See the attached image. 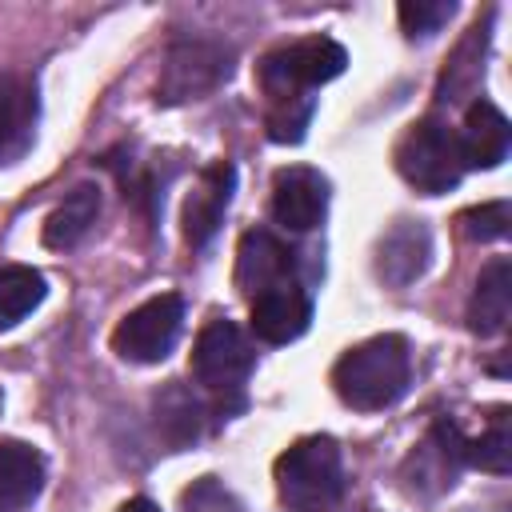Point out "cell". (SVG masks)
Returning a JSON list of instances; mask_svg holds the SVG:
<instances>
[{
  "label": "cell",
  "instance_id": "obj_1",
  "mask_svg": "<svg viewBox=\"0 0 512 512\" xmlns=\"http://www.w3.org/2000/svg\"><path fill=\"white\" fill-rule=\"evenodd\" d=\"M348 68V52L328 36H308L276 48L260 60V88L268 96V136L276 144H300L312 120L308 88L336 80Z\"/></svg>",
  "mask_w": 512,
  "mask_h": 512
},
{
  "label": "cell",
  "instance_id": "obj_2",
  "mask_svg": "<svg viewBox=\"0 0 512 512\" xmlns=\"http://www.w3.org/2000/svg\"><path fill=\"white\" fill-rule=\"evenodd\" d=\"M408 372H412L408 340L396 336V332H384V336H372V340L348 348L336 360L332 388L348 408L380 412V408H388V404H396L404 396Z\"/></svg>",
  "mask_w": 512,
  "mask_h": 512
},
{
  "label": "cell",
  "instance_id": "obj_3",
  "mask_svg": "<svg viewBox=\"0 0 512 512\" xmlns=\"http://www.w3.org/2000/svg\"><path fill=\"white\" fill-rule=\"evenodd\" d=\"M276 496L288 512H324L340 500L344 464L332 436H300L276 456Z\"/></svg>",
  "mask_w": 512,
  "mask_h": 512
},
{
  "label": "cell",
  "instance_id": "obj_4",
  "mask_svg": "<svg viewBox=\"0 0 512 512\" xmlns=\"http://www.w3.org/2000/svg\"><path fill=\"white\" fill-rule=\"evenodd\" d=\"M396 172L424 196L452 192L464 176L456 132L440 120H416L396 144Z\"/></svg>",
  "mask_w": 512,
  "mask_h": 512
},
{
  "label": "cell",
  "instance_id": "obj_5",
  "mask_svg": "<svg viewBox=\"0 0 512 512\" xmlns=\"http://www.w3.org/2000/svg\"><path fill=\"white\" fill-rule=\"evenodd\" d=\"M232 76V48L208 36L196 40H176L164 56L160 80H156V100L160 104H188L204 100Z\"/></svg>",
  "mask_w": 512,
  "mask_h": 512
},
{
  "label": "cell",
  "instance_id": "obj_6",
  "mask_svg": "<svg viewBox=\"0 0 512 512\" xmlns=\"http://www.w3.org/2000/svg\"><path fill=\"white\" fill-rule=\"evenodd\" d=\"M184 328V300L176 292H160L136 304L112 332V352L128 364H160Z\"/></svg>",
  "mask_w": 512,
  "mask_h": 512
},
{
  "label": "cell",
  "instance_id": "obj_7",
  "mask_svg": "<svg viewBox=\"0 0 512 512\" xmlns=\"http://www.w3.org/2000/svg\"><path fill=\"white\" fill-rule=\"evenodd\" d=\"M256 368L252 340L232 320H208L192 344V376L216 396H240L244 380Z\"/></svg>",
  "mask_w": 512,
  "mask_h": 512
},
{
  "label": "cell",
  "instance_id": "obj_8",
  "mask_svg": "<svg viewBox=\"0 0 512 512\" xmlns=\"http://www.w3.org/2000/svg\"><path fill=\"white\" fill-rule=\"evenodd\" d=\"M464 444H468V440L460 436V428H456L452 420H436V424L428 428V436L420 440V448H416V452L408 456V464H404L408 488L420 492V496H436V492L452 488L456 476H460V468H464V460H468Z\"/></svg>",
  "mask_w": 512,
  "mask_h": 512
},
{
  "label": "cell",
  "instance_id": "obj_9",
  "mask_svg": "<svg viewBox=\"0 0 512 512\" xmlns=\"http://www.w3.org/2000/svg\"><path fill=\"white\" fill-rule=\"evenodd\" d=\"M328 212V180L308 168L292 164L272 176V216L288 232H312Z\"/></svg>",
  "mask_w": 512,
  "mask_h": 512
},
{
  "label": "cell",
  "instance_id": "obj_10",
  "mask_svg": "<svg viewBox=\"0 0 512 512\" xmlns=\"http://www.w3.org/2000/svg\"><path fill=\"white\" fill-rule=\"evenodd\" d=\"M232 192H236V168H232L228 160L208 164V168L196 176L192 192L184 196V216H180L184 240H188L192 248H204V244L220 232L224 212H228V204H232Z\"/></svg>",
  "mask_w": 512,
  "mask_h": 512
},
{
  "label": "cell",
  "instance_id": "obj_11",
  "mask_svg": "<svg viewBox=\"0 0 512 512\" xmlns=\"http://www.w3.org/2000/svg\"><path fill=\"white\" fill-rule=\"evenodd\" d=\"M248 320H252V332L264 344H292L296 336L308 332L312 300L296 280H288L280 288H268V292L252 296L248 300Z\"/></svg>",
  "mask_w": 512,
  "mask_h": 512
},
{
  "label": "cell",
  "instance_id": "obj_12",
  "mask_svg": "<svg viewBox=\"0 0 512 512\" xmlns=\"http://www.w3.org/2000/svg\"><path fill=\"white\" fill-rule=\"evenodd\" d=\"M432 260V236L420 220H396L376 244V276L388 288H408Z\"/></svg>",
  "mask_w": 512,
  "mask_h": 512
},
{
  "label": "cell",
  "instance_id": "obj_13",
  "mask_svg": "<svg viewBox=\"0 0 512 512\" xmlns=\"http://www.w3.org/2000/svg\"><path fill=\"white\" fill-rule=\"evenodd\" d=\"M296 280L292 276V252L288 244H280L272 232L264 228H252L240 236V248H236V288L252 300L268 288H280Z\"/></svg>",
  "mask_w": 512,
  "mask_h": 512
},
{
  "label": "cell",
  "instance_id": "obj_14",
  "mask_svg": "<svg viewBox=\"0 0 512 512\" xmlns=\"http://www.w3.org/2000/svg\"><path fill=\"white\" fill-rule=\"evenodd\" d=\"M456 144H460L464 168H496L512 144L508 116L492 100H472L464 112V128L456 132Z\"/></svg>",
  "mask_w": 512,
  "mask_h": 512
},
{
  "label": "cell",
  "instance_id": "obj_15",
  "mask_svg": "<svg viewBox=\"0 0 512 512\" xmlns=\"http://www.w3.org/2000/svg\"><path fill=\"white\" fill-rule=\"evenodd\" d=\"M40 120L36 88L24 76H0V164H12L28 152Z\"/></svg>",
  "mask_w": 512,
  "mask_h": 512
},
{
  "label": "cell",
  "instance_id": "obj_16",
  "mask_svg": "<svg viewBox=\"0 0 512 512\" xmlns=\"http://www.w3.org/2000/svg\"><path fill=\"white\" fill-rule=\"evenodd\" d=\"M512 316V260L496 256L480 268L472 300H468V328L476 336H496L508 328Z\"/></svg>",
  "mask_w": 512,
  "mask_h": 512
},
{
  "label": "cell",
  "instance_id": "obj_17",
  "mask_svg": "<svg viewBox=\"0 0 512 512\" xmlns=\"http://www.w3.org/2000/svg\"><path fill=\"white\" fill-rule=\"evenodd\" d=\"M44 488V456L24 440H0V512L28 508Z\"/></svg>",
  "mask_w": 512,
  "mask_h": 512
},
{
  "label": "cell",
  "instance_id": "obj_18",
  "mask_svg": "<svg viewBox=\"0 0 512 512\" xmlns=\"http://www.w3.org/2000/svg\"><path fill=\"white\" fill-rule=\"evenodd\" d=\"M100 216V188L96 184H76L44 220V244L48 248H72L80 244Z\"/></svg>",
  "mask_w": 512,
  "mask_h": 512
},
{
  "label": "cell",
  "instance_id": "obj_19",
  "mask_svg": "<svg viewBox=\"0 0 512 512\" xmlns=\"http://www.w3.org/2000/svg\"><path fill=\"white\" fill-rule=\"evenodd\" d=\"M152 416H156V432H160V440H164L172 452L196 444V436H200V400H196L184 384L172 380L164 392H156V400H152Z\"/></svg>",
  "mask_w": 512,
  "mask_h": 512
},
{
  "label": "cell",
  "instance_id": "obj_20",
  "mask_svg": "<svg viewBox=\"0 0 512 512\" xmlns=\"http://www.w3.org/2000/svg\"><path fill=\"white\" fill-rule=\"evenodd\" d=\"M48 296V284L28 264H4L0 268V332L16 328L24 316H32Z\"/></svg>",
  "mask_w": 512,
  "mask_h": 512
},
{
  "label": "cell",
  "instance_id": "obj_21",
  "mask_svg": "<svg viewBox=\"0 0 512 512\" xmlns=\"http://www.w3.org/2000/svg\"><path fill=\"white\" fill-rule=\"evenodd\" d=\"M468 460L492 476H504L512 468V424H508V408H496L488 416V428L464 444Z\"/></svg>",
  "mask_w": 512,
  "mask_h": 512
},
{
  "label": "cell",
  "instance_id": "obj_22",
  "mask_svg": "<svg viewBox=\"0 0 512 512\" xmlns=\"http://www.w3.org/2000/svg\"><path fill=\"white\" fill-rule=\"evenodd\" d=\"M480 60H484V28L476 24L472 36L456 48V60L448 64V72H444V80H440V100H448V104L464 100V92H472V88L480 84V72H484Z\"/></svg>",
  "mask_w": 512,
  "mask_h": 512
},
{
  "label": "cell",
  "instance_id": "obj_23",
  "mask_svg": "<svg viewBox=\"0 0 512 512\" xmlns=\"http://www.w3.org/2000/svg\"><path fill=\"white\" fill-rule=\"evenodd\" d=\"M396 16H400V28L408 40H424L456 16V4L452 0H404L396 8Z\"/></svg>",
  "mask_w": 512,
  "mask_h": 512
},
{
  "label": "cell",
  "instance_id": "obj_24",
  "mask_svg": "<svg viewBox=\"0 0 512 512\" xmlns=\"http://www.w3.org/2000/svg\"><path fill=\"white\" fill-rule=\"evenodd\" d=\"M180 508L184 512H244V504L236 500L232 488H224L216 476H200L180 492Z\"/></svg>",
  "mask_w": 512,
  "mask_h": 512
},
{
  "label": "cell",
  "instance_id": "obj_25",
  "mask_svg": "<svg viewBox=\"0 0 512 512\" xmlns=\"http://www.w3.org/2000/svg\"><path fill=\"white\" fill-rule=\"evenodd\" d=\"M460 224H464V236H468V240H500V236H508L512 204H508V200H492V204L468 208V212L460 216Z\"/></svg>",
  "mask_w": 512,
  "mask_h": 512
},
{
  "label": "cell",
  "instance_id": "obj_26",
  "mask_svg": "<svg viewBox=\"0 0 512 512\" xmlns=\"http://www.w3.org/2000/svg\"><path fill=\"white\" fill-rule=\"evenodd\" d=\"M116 512H160V508H156L148 496H132V500H124Z\"/></svg>",
  "mask_w": 512,
  "mask_h": 512
},
{
  "label": "cell",
  "instance_id": "obj_27",
  "mask_svg": "<svg viewBox=\"0 0 512 512\" xmlns=\"http://www.w3.org/2000/svg\"><path fill=\"white\" fill-rule=\"evenodd\" d=\"M0 408H4V396H0Z\"/></svg>",
  "mask_w": 512,
  "mask_h": 512
}]
</instances>
